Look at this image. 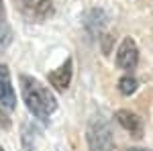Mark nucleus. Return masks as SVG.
<instances>
[{
	"instance_id": "6e6552de",
	"label": "nucleus",
	"mask_w": 153,
	"mask_h": 151,
	"mask_svg": "<svg viewBox=\"0 0 153 151\" xmlns=\"http://www.w3.org/2000/svg\"><path fill=\"white\" fill-rule=\"evenodd\" d=\"M114 118H117L118 125L125 131H129L133 137H141L143 135V123L135 112H131V110H117Z\"/></svg>"
},
{
	"instance_id": "39448f33",
	"label": "nucleus",
	"mask_w": 153,
	"mask_h": 151,
	"mask_svg": "<svg viewBox=\"0 0 153 151\" xmlns=\"http://www.w3.org/2000/svg\"><path fill=\"white\" fill-rule=\"evenodd\" d=\"M139 63V49H137V43L131 39V37H125L123 43L117 51V65L120 70H135V65Z\"/></svg>"
},
{
	"instance_id": "7ed1b4c3",
	"label": "nucleus",
	"mask_w": 153,
	"mask_h": 151,
	"mask_svg": "<svg viewBox=\"0 0 153 151\" xmlns=\"http://www.w3.org/2000/svg\"><path fill=\"white\" fill-rule=\"evenodd\" d=\"M16 4L31 21H45L53 12V0H16Z\"/></svg>"
},
{
	"instance_id": "0eeeda50",
	"label": "nucleus",
	"mask_w": 153,
	"mask_h": 151,
	"mask_svg": "<svg viewBox=\"0 0 153 151\" xmlns=\"http://www.w3.org/2000/svg\"><path fill=\"white\" fill-rule=\"evenodd\" d=\"M106 21H108V19H106V12L104 10H100V8H92V10H88L86 14H84L82 25H84V29L88 31V35L98 37L102 31H104Z\"/></svg>"
},
{
	"instance_id": "f257e3e1",
	"label": "nucleus",
	"mask_w": 153,
	"mask_h": 151,
	"mask_svg": "<svg viewBox=\"0 0 153 151\" xmlns=\"http://www.w3.org/2000/svg\"><path fill=\"white\" fill-rule=\"evenodd\" d=\"M21 94H23V100L27 104V108H29V112L35 118L43 121V123H47L49 116L53 115L55 108H57L55 96L51 94V90L47 86H43L37 78L21 76Z\"/></svg>"
},
{
	"instance_id": "20e7f679",
	"label": "nucleus",
	"mask_w": 153,
	"mask_h": 151,
	"mask_svg": "<svg viewBox=\"0 0 153 151\" xmlns=\"http://www.w3.org/2000/svg\"><path fill=\"white\" fill-rule=\"evenodd\" d=\"M0 108L4 110L16 108V94L10 82V70L4 63H0Z\"/></svg>"
},
{
	"instance_id": "ddd939ff",
	"label": "nucleus",
	"mask_w": 153,
	"mask_h": 151,
	"mask_svg": "<svg viewBox=\"0 0 153 151\" xmlns=\"http://www.w3.org/2000/svg\"><path fill=\"white\" fill-rule=\"evenodd\" d=\"M129 151H147V149H129Z\"/></svg>"
},
{
	"instance_id": "f8f14e48",
	"label": "nucleus",
	"mask_w": 153,
	"mask_h": 151,
	"mask_svg": "<svg viewBox=\"0 0 153 151\" xmlns=\"http://www.w3.org/2000/svg\"><path fill=\"white\" fill-rule=\"evenodd\" d=\"M4 21V4H2V0H0V23Z\"/></svg>"
},
{
	"instance_id": "9b49d317",
	"label": "nucleus",
	"mask_w": 153,
	"mask_h": 151,
	"mask_svg": "<svg viewBox=\"0 0 153 151\" xmlns=\"http://www.w3.org/2000/svg\"><path fill=\"white\" fill-rule=\"evenodd\" d=\"M104 53H108V51H110V35H104Z\"/></svg>"
},
{
	"instance_id": "423d86ee",
	"label": "nucleus",
	"mask_w": 153,
	"mask_h": 151,
	"mask_svg": "<svg viewBox=\"0 0 153 151\" xmlns=\"http://www.w3.org/2000/svg\"><path fill=\"white\" fill-rule=\"evenodd\" d=\"M71 76H74V61H71V57H68L57 70H53L49 74V84L57 92H65L68 86H70V82H71Z\"/></svg>"
},
{
	"instance_id": "f03ea898",
	"label": "nucleus",
	"mask_w": 153,
	"mask_h": 151,
	"mask_svg": "<svg viewBox=\"0 0 153 151\" xmlns=\"http://www.w3.org/2000/svg\"><path fill=\"white\" fill-rule=\"evenodd\" d=\"M86 139H88L90 151H114V135H112L110 123L100 115L90 118Z\"/></svg>"
},
{
	"instance_id": "9d476101",
	"label": "nucleus",
	"mask_w": 153,
	"mask_h": 151,
	"mask_svg": "<svg viewBox=\"0 0 153 151\" xmlns=\"http://www.w3.org/2000/svg\"><path fill=\"white\" fill-rule=\"evenodd\" d=\"M12 41V33H10V27L4 23H0V51H4L6 49V45Z\"/></svg>"
},
{
	"instance_id": "4468645a",
	"label": "nucleus",
	"mask_w": 153,
	"mask_h": 151,
	"mask_svg": "<svg viewBox=\"0 0 153 151\" xmlns=\"http://www.w3.org/2000/svg\"><path fill=\"white\" fill-rule=\"evenodd\" d=\"M0 151H4V149H2V147H0Z\"/></svg>"
},
{
	"instance_id": "1a4fd4ad",
	"label": "nucleus",
	"mask_w": 153,
	"mask_h": 151,
	"mask_svg": "<svg viewBox=\"0 0 153 151\" xmlns=\"http://www.w3.org/2000/svg\"><path fill=\"white\" fill-rule=\"evenodd\" d=\"M135 90H137V80L133 76H123L118 80V92L123 94V96H131Z\"/></svg>"
}]
</instances>
